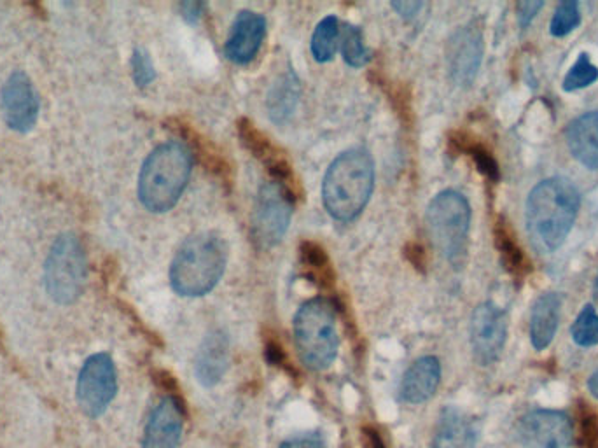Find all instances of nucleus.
I'll use <instances>...</instances> for the list:
<instances>
[{
    "instance_id": "obj_5",
    "label": "nucleus",
    "mask_w": 598,
    "mask_h": 448,
    "mask_svg": "<svg viewBox=\"0 0 598 448\" xmlns=\"http://www.w3.org/2000/svg\"><path fill=\"white\" fill-rule=\"evenodd\" d=\"M294 336L306 368L327 370L334 363L340 347L334 303L324 298L306 301L294 317Z\"/></svg>"
},
{
    "instance_id": "obj_16",
    "label": "nucleus",
    "mask_w": 598,
    "mask_h": 448,
    "mask_svg": "<svg viewBox=\"0 0 598 448\" xmlns=\"http://www.w3.org/2000/svg\"><path fill=\"white\" fill-rule=\"evenodd\" d=\"M266 35V21L254 11H240L233 21L231 34L226 42V56L231 62L249 63L258 55Z\"/></svg>"
},
{
    "instance_id": "obj_23",
    "label": "nucleus",
    "mask_w": 598,
    "mask_h": 448,
    "mask_svg": "<svg viewBox=\"0 0 598 448\" xmlns=\"http://www.w3.org/2000/svg\"><path fill=\"white\" fill-rule=\"evenodd\" d=\"M299 263H301L303 275L315 286H319L320 289H331L334 286V279H336L334 268L322 245L312 242V240L301 242Z\"/></svg>"
},
{
    "instance_id": "obj_11",
    "label": "nucleus",
    "mask_w": 598,
    "mask_h": 448,
    "mask_svg": "<svg viewBox=\"0 0 598 448\" xmlns=\"http://www.w3.org/2000/svg\"><path fill=\"white\" fill-rule=\"evenodd\" d=\"M471 347L476 363L492 366L501 359L508 340V314L492 301L474 308L471 317Z\"/></svg>"
},
{
    "instance_id": "obj_6",
    "label": "nucleus",
    "mask_w": 598,
    "mask_h": 448,
    "mask_svg": "<svg viewBox=\"0 0 598 448\" xmlns=\"http://www.w3.org/2000/svg\"><path fill=\"white\" fill-rule=\"evenodd\" d=\"M471 224V207L466 196L457 191H443L432 200L427 209V226L432 242L450 265H464L467 238Z\"/></svg>"
},
{
    "instance_id": "obj_26",
    "label": "nucleus",
    "mask_w": 598,
    "mask_h": 448,
    "mask_svg": "<svg viewBox=\"0 0 598 448\" xmlns=\"http://www.w3.org/2000/svg\"><path fill=\"white\" fill-rule=\"evenodd\" d=\"M450 144L457 153H466L467 156H471V160L476 163L478 170L487 179L494 182L501 179V172H499V165L495 161L494 154L490 153L481 142L469 137L466 133H455L450 139Z\"/></svg>"
},
{
    "instance_id": "obj_24",
    "label": "nucleus",
    "mask_w": 598,
    "mask_h": 448,
    "mask_svg": "<svg viewBox=\"0 0 598 448\" xmlns=\"http://www.w3.org/2000/svg\"><path fill=\"white\" fill-rule=\"evenodd\" d=\"M494 235L495 245L501 254L502 265L513 277L522 279L523 275L529 272V263H527L520 245L516 242L511 226L504 217H501L495 224Z\"/></svg>"
},
{
    "instance_id": "obj_36",
    "label": "nucleus",
    "mask_w": 598,
    "mask_h": 448,
    "mask_svg": "<svg viewBox=\"0 0 598 448\" xmlns=\"http://www.w3.org/2000/svg\"><path fill=\"white\" fill-rule=\"evenodd\" d=\"M404 254H406V259L410 261L411 265L417 268L418 272H425V268H427V254H425V249L422 245L417 244V242L408 244L406 245V249H404Z\"/></svg>"
},
{
    "instance_id": "obj_20",
    "label": "nucleus",
    "mask_w": 598,
    "mask_h": 448,
    "mask_svg": "<svg viewBox=\"0 0 598 448\" xmlns=\"http://www.w3.org/2000/svg\"><path fill=\"white\" fill-rule=\"evenodd\" d=\"M432 448H476L473 420L459 408L446 406L439 415Z\"/></svg>"
},
{
    "instance_id": "obj_31",
    "label": "nucleus",
    "mask_w": 598,
    "mask_h": 448,
    "mask_svg": "<svg viewBox=\"0 0 598 448\" xmlns=\"http://www.w3.org/2000/svg\"><path fill=\"white\" fill-rule=\"evenodd\" d=\"M581 23V11L576 0H564L558 4L555 14L551 18L550 32L555 37H565L571 34Z\"/></svg>"
},
{
    "instance_id": "obj_39",
    "label": "nucleus",
    "mask_w": 598,
    "mask_h": 448,
    "mask_svg": "<svg viewBox=\"0 0 598 448\" xmlns=\"http://www.w3.org/2000/svg\"><path fill=\"white\" fill-rule=\"evenodd\" d=\"M362 436H364V447L366 448H387L382 436L373 427H364Z\"/></svg>"
},
{
    "instance_id": "obj_40",
    "label": "nucleus",
    "mask_w": 598,
    "mask_h": 448,
    "mask_svg": "<svg viewBox=\"0 0 598 448\" xmlns=\"http://www.w3.org/2000/svg\"><path fill=\"white\" fill-rule=\"evenodd\" d=\"M202 7V4H198V2H184L181 6V11L186 20L196 21L200 18V14H202Z\"/></svg>"
},
{
    "instance_id": "obj_1",
    "label": "nucleus",
    "mask_w": 598,
    "mask_h": 448,
    "mask_svg": "<svg viewBox=\"0 0 598 448\" xmlns=\"http://www.w3.org/2000/svg\"><path fill=\"white\" fill-rule=\"evenodd\" d=\"M581 207L578 188L565 177H550L530 191L525 224L530 244L539 254H551L569 237Z\"/></svg>"
},
{
    "instance_id": "obj_32",
    "label": "nucleus",
    "mask_w": 598,
    "mask_h": 448,
    "mask_svg": "<svg viewBox=\"0 0 598 448\" xmlns=\"http://www.w3.org/2000/svg\"><path fill=\"white\" fill-rule=\"evenodd\" d=\"M132 72L133 79L140 88L153 83L156 72H154L153 60L146 49H135L132 56Z\"/></svg>"
},
{
    "instance_id": "obj_30",
    "label": "nucleus",
    "mask_w": 598,
    "mask_h": 448,
    "mask_svg": "<svg viewBox=\"0 0 598 448\" xmlns=\"http://www.w3.org/2000/svg\"><path fill=\"white\" fill-rule=\"evenodd\" d=\"M597 81L598 69L593 65L592 58H590V55H586V53H581L576 63L567 72V76H565L564 90H583V88H588V86H592Z\"/></svg>"
},
{
    "instance_id": "obj_2",
    "label": "nucleus",
    "mask_w": 598,
    "mask_h": 448,
    "mask_svg": "<svg viewBox=\"0 0 598 448\" xmlns=\"http://www.w3.org/2000/svg\"><path fill=\"white\" fill-rule=\"evenodd\" d=\"M373 184L375 165L366 149L340 154L324 177V207L334 219L352 221L369 202Z\"/></svg>"
},
{
    "instance_id": "obj_38",
    "label": "nucleus",
    "mask_w": 598,
    "mask_h": 448,
    "mask_svg": "<svg viewBox=\"0 0 598 448\" xmlns=\"http://www.w3.org/2000/svg\"><path fill=\"white\" fill-rule=\"evenodd\" d=\"M424 2H413V0H404V2H394L392 7L396 9L397 13L401 14L406 20L415 18L422 9H424Z\"/></svg>"
},
{
    "instance_id": "obj_7",
    "label": "nucleus",
    "mask_w": 598,
    "mask_h": 448,
    "mask_svg": "<svg viewBox=\"0 0 598 448\" xmlns=\"http://www.w3.org/2000/svg\"><path fill=\"white\" fill-rule=\"evenodd\" d=\"M88 263L83 245L72 233L56 238L49 251L44 280L49 296L62 305H69L83 294Z\"/></svg>"
},
{
    "instance_id": "obj_25",
    "label": "nucleus",
    "mask_w": 598,
    "mask_h": 448,
    "mask_svg": "<svg viewBox=\"0 0 598 448\" xmlns=\"http://www.w3.org/2000/svg\"><path fill=\"white\" fill-rule=\"evenodd\" d=\"M299 98V81L294 72H287L273 84L268 95V111L270 118L277 123L287 121L293 116Z\"/></svg>"
},
{
    "instance_id": "obj_37",
    "label": "nucleus",
    "mask_w": 598,
    "mask_h": 448,
    "mask_svg": "<svg viewBox=\"0 0 598 448\" xmlns=\"http://www.w3.org/2000/svg\"><path fill=\"white\" fill-rule=\"evenodd\" d=\"M280 448H326V445L320 436L310 434V436H301V438L286 441Z\"/></svg>"
},
{
    "instance_id": "obj_42",
    "label": "nucleus",
    "mask_w": 598,
    "mask_h": 448,
    "mask_svg": "<svg viewBox=\"0 0 598 448\" xmlns=\"http://www.w3.org/2000/svg\"><path fill=\"white\" fill-rule=\"evenodd\" d=\"M593 300H595V303H597L598 307V273L597 279H595V284H593Z\"/></svg>"
},
{
    "instance_id": "obj_33",
    "label": "nucleus",
    "mask_w": 598,
    "mask_h": 448,
    "mask_svg": "<svg viewBox=\"0 0 598 448\" xmlns=\"http://www.w3.org/2000/svg\"><path fill=\"white\" fill-rule=\"evenodd\" d=\"M265 356L268 359V363L272 364V366H277L280 370L287 371L294 378L298 377V373H296L293 364H291L289 357H287L286 350L282 347V343L275 338V335H266Z\"/></svg>"
},
{
    "instance_id": "obj_15",
    "label": "nucleus",
    "mask_w": 598,
    "mask_h": 448,
    "mask_svg": "<svg viewBox=\"0 0 598 448\" xmlns=\"http://www.w3.org/2000/svg\"><path fill=\"white\" fill-rule=\"evenodd\" d=\"M186 408L175 399L163 398L147 420L142 448H177L181 443Z\"/></svg>"
},
{
    "instance_id": "obj_22",
    "label": "nucleus",
    "mask_w": 598,
    "mask_h": 448,
    "mask_svg": "<svg viewBox=\"0 0 598 448\" xmlns=\"http://www.w3.org/2000/svg\"><path fill=\"white\" fill-rule=\"evenodd\" d=\"M172 130H175L181 135L182 139L186 140V147H188L191 156H196L207 167V170L217 175L221 181L226 182V184L231 182L230 163L224 160L223 154L217 153V149H214L210 140L202 137L193 126L182 123V121H174Z\"/></svg>"
},
{
    "instance_id": "obj_28",
    "label": "nucleus",
    "mask_w": 598,
    "mask_h": 448,
    "mask_svg": "<svg viewBox=\"0 0 598 448\" xmlns=\"http://www.w3.org/2000/svg\"><path fill=\"white\" fill-rule=\"evenodd\" d=\"M341 55L350 67H364L371 60V51L364 46L361 28L345 25L340 35Z\"/></svg>"
},
{
    "instance_id": "obj_34",
    "label": "nucleus",
    "mask_w": 598,
    "mask_h": 448,
    "mask_svg": "<svg viewBox=\"0 0 598 448\" xmlns=\"http://www.w3.org/2000/svg\"><path fill=\"white\" fill-rule=\"evenodd\" d=\"M154 380H156V384L160 385L161 389H165L168 392V398L175 399L179 405L186 408V401H184V396H182L181 387L177 384L174 375H170L168 371L160 370L154 373Z\"/></svg>"
},
{
    "instance_id": "obj_41",
    "label": "nucleus",
    "mask_w": 598,
    "mask_h": 448,
    "mask_svg": "<svg viewBox=\"0 0 598 448\" xmlns=\"http://www.w3.org/2000/svg\"><path fill=\"white\" fill-rule=\"evenodd\" d=\"M588 391L593 398L598 399V370L593 373L592 377L588 378Z\"/></svg>"
},
{
    "instance_id": "obj_13",
    "label": "nucleus",
    "mask_w": 598,
    "mask_h": 448,
    "mask_svg": "<svg viewBox=\"0 0 598 448\" xmlns=\"http://www.w3.org/2000/svg\"><path fill=\"white\" fill-rule=\"evenodd\" d=\"M0 107L7 126L16 132L27 133L34 128L39 118V95L30 77L16 70L7 77L0 91Z\"/></svg>"
},
{
    "instance_id": "obj_17",
    "label": "nucleus",
    "mask_w": 598,
    "mask_h": 448,
    "mask_svg": "<svg viewBox=\"0 0 598 448\" xmlns=\"http://www.w3.org/2000/svg\"><path fill=\"white\" fill-rule=\"evenodd\" d=\"M441 382V363L438 357H420L411 364L410 370L404 373L399 396L404 403L420 405L425 403L438 391Z\"/></svg>"
},
{
    "instance_id": "obj_14",
    "label": "nucleus",
    "mask_w": 598,
    "mask_h": 448,
    "mask_svg": "<svg viewBox=\"0 0 598 448\" xmlns=\"http://www.w3.org/2000/svg\"><path fill=\"white\" fill-rule=\"evenodd\" d=\"M483 60V32L476 23L459 28L446 49L448 72L457 86H471Z\"/></svg>"
},
{
    "instance_id": "obj_12",
    "label": "nucleus",
    "mask_w": 598,
    "mask_h": 448,
    "mask_svg": "<svg viewBox=\"0 0 598 448\" xmlns=\"http://www.w3.org/2000/svg\"><path fill=\"white\" fill-rule=\"evenodd\" d=\"M572 438L571 419L557 410H534L518 422L523 448H569Z\"/></svg>"
},
{
    "instance_id": "obj_21",
    "label": "nucleus",
    "mask_w": 598,
    "mask_h": 448,
    "mask_svg": "<svg viewBox=\"0 0 598 448\" xmlns=\"http://www.w3.org/2000/svg\"><path fill=\"white\" fill-rule=\"evenodd\" d=\"M562 298L557 293L541 294L530 312V342L536 350L550 347L557 335Z\"/></svg>"
},
{
    "instance_id": "obj_35",
    "label": "nucleus",
    "mask_w": 598,
    "mask_h": 448,
    "mask_svg": "<svg viewBox=\"0 0 598 448\" xmlns=\"http://www.w3.org/2000/svg\"><path fill=\"white\" fill-rule=\"evenodd\" d=\"M543 7V0H525V2H520V4L516 6V11H518V21H520L522 28L529 27L532 20L536 18V14L539 13Z\"/></svg>"
},
{
    "instance_id": "obj_4",
    "label": "nucleus",
    "mask_w": 598,
    "mask_h": 448,
    "mask_svg": "<svg viewBox=\"0 0 598 448\" xmlns=\"http://www.w3.org/2000/svg\"><path fill=\"white\" fill-rule=\"evenodd\" d=\"M193 165L188 147L167 142L149 154L140 170L139 198L151 212H167L179 202Z\"/></svg>"
},
{
    "instance_id": "obj_29",
    "label": "nucleus",
    "mask_w": 598,
    "mask_h": 448,
    "mask_svg": "<svg viewBox=\"0 0 598 448\" xmlns=\"http://www.w3.org/2000/svg\"><path fill=\"white\" fill-rule=\"evenodd\" d=\"M572 340L579 347L598 345V314L593 305H585L571 328Z\"/></svg>"
},
{
    "instance_id": "obj_9",
    "label": "nucleus",
    "mask_w": 598,
    "mask_h": 448,
    "mask_svg": "<svg viewBox=\"0 0 598 448\" xmlns=\"http://www.w3.org/2000/svg\"><path fill=\"white\" fill-rule=\"evenodd\" d=\"M238 135L242 144L265 165L275 184L291 198V202L299 200L303 195L301 184L294 174L293 165L287 160L286 153L266 133L256 128L251 119L244 118L238 121Z\"/></svg>"
},
{
    "instance_id": "obj_18",
    "label": "nucleus",
    "mask_w": 598,
    "mask_h": 448,
    "mask_svg": "<svg viewBox=\"0 0 598 448\" xmlns=\"http://www.w3.org/2000/svg\"><path fill=\"white\" fill-rule=\"evenodd\" d=\"M230 366V343L221 331L210 333L203 340L196 357V378L205 387L219 384Z\"/></svg>"
},
{
    "instance_id": "obj_10",
    "label": "nucleus",
    "mask_w": 598,
    "mask_h": 448,
    "mask_svg": "<svg viewBox=\"0 0 598 448\" xmlns=\"http://www.w3.org/2000/svg\"><path fill=\"white\" fill-rule=\"evenodd\" d=\"M291 203V198L275 182L261 188L252 214V238L259 247L268 249L284 238L293 214Z\"/></svg>"
},
{
    "instance_id": "obj_19",
    "label": "nucleus",
    "mask_w": 598,
    "mask_h": 448,
    "mask_svg": "<svg viewBox=\"0 0 598 448\" xmlns=\"http://www.w3.org/2000/svg\"><path fill=\"white\" fill-rule=\"evenodd\" d=\"M565 140L581 165L598 170V111L586 112L571 121L565 130Z\"/></svg>"
},
{
    "instance_id": "obj_3",
    "label": "nucleus",
    "mask_w": 598,
    "mask_h": 448,
    "mask_svg": "<svg viewBox=\"0 0 598 448\" xmlns=\"http://www.w3.org/2000/svg\"><path fill=\"white\" fill-rule=\"evenodd\" d=\"M228 247L216 233H198L188 238L175 254L170 282L181 296L210 293L223 277Z\"/></svg>"
},
{
    "instance_id": "obj_27",
    "label": "nucleus",
    "mask_w": 598,
    "mask_h": 448,
    "mask_svg": "<svg viewBox=\"0 0 598 448\" xmlns=\"http://www.w3.org/2000/svg\"><path fill=\"white\" fill-rule=\"evenodd\" d=\"M341 25L336 16L320 21L312 35V53L317 62H329L340 46Z\"/></svg>"
},
{
    "instance_id": "obj_8",
    "label": "nucleus",
    "mask_w": 598,
    "mask_h": 448,
    "mask_svg": "<svg viewBox=\"0 0 598 448\" xmlns=\"http://www.w3.org/2000/svg\"><path fill=\"white\" fill-rule=\"evenodd\" d=\"M118 392V373L109 354H93L84 361L77 378V403L88 417L97 419Z\"/></svg>"
}]
</instances>
